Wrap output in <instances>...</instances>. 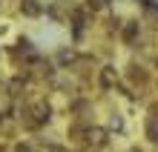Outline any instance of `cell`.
Here are the masks:
<instances>
[{
  "label": "cell",
  "mask_w": 158,
  "mask_h": 152,
  "mask_svg": "<svg viewBox=\"0 0 158 152\" xmlns=\"http://www.w3.org/2000/svg\"><path fill=\"white\" fill-rule=\"evenodd\" d=\"M23 9H26L29 14H38V12H40V9H38V3H32V0H26V3H23Z\"/></svg>",
  "instance_id": "cell-1"
}]
</instances>
